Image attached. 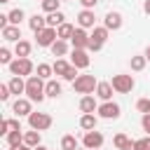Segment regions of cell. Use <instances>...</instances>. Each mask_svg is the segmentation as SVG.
I'll use <instances>...</instances> for the list:
<instances>
[{"instance_id":"cell-41","label":"cell","mask_w":150,"mask_h":150,"mask_svg":"<svg viewBox=\"0 0 150 150\" xmlns=\"http://www.w3.org/2000/svg\"><path fill=\"white\" fill-rule=\"evenodd\" d=\"M9 131H12V127H9V120H2V122H0V134H2V136H7Z\"/></svg>"},{"instance_id":"cell-15","label":"cell","mask_w":150,"mask_h":150,"mask_svg":"<svg viewBox=\"0 0 150 150\" xmlns=\"http://www.w3.org/2000/svg\"><path fill=\"white\" fill-rule=\"evenodd\" d=\"M96 110H98L96 96L87 94V96H82V98H80V112H82V115H89V112H96Z\"/></svg>"},{"instance_id":"cell-49","label":"cell","mask_w":150,"mask_h":150,"mask_svg":"<svg viewBox=\"0 0 150 150\" xmlns=\"http://www.w3.org/2000/svg\"><path fill=\"white\" fill-rule=\"evenodd\" d=\"M26 150H35V148H26Z\"/></svg>"},{"instance_id":"cell-44","label":"cell","mask_w":150,"mask_h":150,"mask_svg":"<svg viewBox=\"0 0 150 150\" xmlns=\"http://www.w3.org/2000/svg\"><path fill=\"white\" fill-rule=\"evenodd\" d=\"M143 12L150 16V0H143Z\"/></svg>"},{"instance_id":"cell-2","label":"cell","mask_w":150,"mask_h":150,"mask_svg":"<svg viewBox=\"0 0 150 150\" xmlns=\"http://www.w3.org/2000/svg\"><path fill=\"white\" fill-rule=\"evenodd\" d=\"M89 35L91 38H89V49L87 52H101L103 45H105V40H108V35H110V30L105 26H96V28H91Z\"/></svg>"},{"instance_id":"cell-48","label":"cell","mask_w":150,"mask_h":150,"mask_svg":"<svg viewBox=\"0 0 150 150\" xmlns=\"http://www.w3.org/2000/svg\"><path fill=\"white\" fill-rule=\"evenodd\" d=\"M35 150H49V148H45V145H38V148H35Z\"/></svg>"},{"instance_id":"cell-19","label":"cell","mask_w":150,"mask_h":150,"mask_svg":"<svg viewBox=\"0 0 150 150\" xmlns=\"http://www.w3.org/2000/svg\"><path fill=\"white\" fill-rule=\"evenodd\" d=\"M30 49H33V45H30L28 40H19V42L14 45V54H16V59H28V56H30Z\"/></svg>"},{"instance_id":"cell-30","label":"cell","mask_w":150,"mask_h":150,"mask_svg":"<svg viewBox=\"0 0 150 150\" xmlns=\"http://www.w3.org/2000/svg\"><path fill=\"white\" fill-rule=\"evenodd\" d=\"M5 141H7V145H9V148L21 145V143H23V131H9V134L5 136Z\"/></svg>"},{"instance_id":"cell-11","label":"cell","mask_w":150,"mask_h":150,"mask_svg":"<svg viewBox=\"0 0 150 150\" xmlns=\"http://www.w3.org/2000/svg\"><path fill=\"white\" fill-rule=\"evenodd\" d=\"M89 33L84 30V28H75V33H73V38H70V45H73V49H89Z\"/></svg>"},{"instance_id":"cell-51","label":"cell","mask_w":150,"mask_h":150,"mask_svg":"<svg viewBox=\"0 0 150 150\" xmlns=\"http://www.w3.org/2000/svg\"><path fill=\"white\" fill-rule=\"evenodd\" d=\"M0 2H9V0H0Z\"/></svg>"},{"instance_id":"cell-28","label":"cell","mask_w":150,"mask_h":150,"mask_svg":"<svg viewBox=\"0 0 150 150\" xmlns=\"http://www.w3.org/2000/svg\"><path fill=\"white\" fill-rule=\"evenodd\" d=\"M70 66H73V63H70V61H66V59H56V61L52 63V68H54V75H61V77L68 73V68H70Z\"/></svg>"},{"instance_id":"cell-20","label":"cell","mask_w":150,"mask_h":150,"mask_svg":"<svg viewBox=\"0 0 150 150\" xmlns=\"http://www.w3.org/2000/svg\"><path fill=\"white\" fill-rule=\"evenodd\" d=\"M7 84H9V91H12V94H16V96H19V94H26V80H23V77L12 75V80H9ZM19 98H21V96H19Z\"/></svg>"},{"instance_id":"cell-31","label":"cell","mask_w":150,"mask_h":150,"mask_svg":"<svg viewBox=\"0 0 150 150\" xmlns=\"http://www.w3.org/2000/svg\"><path fill=\"white\" fill-rule=\"evenodd\" d=\"M80 145H77V138L73 136V134H66L63 138H61V150H77Z\"/></svg>"},{"instance_id":"cell-9","label":"cell","mask_w":150,"mask_h":150,"mask_svg":"<svg viewBox=\"0 0 150 150\" xmlns=\"http://www.w3.org/2000/svg\"><path fill=\"white\" fill-rule=\"evenodd\" d=\"M70 63H73L77 70H84V68H89V63H91V59H89V52H87V49H73V52H70Z\"/></svg>"},{"instance_id":"cell-16","label":"cell","mask_w":150,"mask_h":150,"mask_svg":"<svg viewBox=\"0 0 150 150\" xmlns=\"http://www.w3.org/2000/svg\"><path fill=\"white\" fill-rule=\"evenodd\" d=\"M112 91H115V89H112V84H110V82H98V84H96V94H94V96H96V98H101V101L105 103V101H112Z\"/></svg>"},{"instance_id":"cell-26","label":"cell","mask_w":150,"mask_h":150,"mask_svg":"<svg viewBox=\"0 0 150 150\" xmlns=\"http://www.w3.org/2000/svg\"><path fill=\"white\" fill-rule=\"evenodd\" d=\"M129 66H131V70H134V73H141V70L148 66L145 54H136V56H131V59H129Z\"/></svg>"},{"instance_id":"cell-39","label":"cell","mask_w":150,"mask_h":150,"mask_svg":"<svg viewBox=\"0 0 150 150\" xmlns=\"http://www.w3.org/2000/svg\"><path fill=\"white\" fill-rule=\"evenodd\" d=\"M12 91H9V84H0V101H9Z\"/></svg>"},{"instance_id":"cell-27","label":"cell","mask_w":150,"mask_h":150,"mask_svg":"<svg viewBox=\"0 0 150 150\" xmlns=\"http://www.w3.org/2000/svg\"><path fill=\"white\" fill-rule=\"evenodd\" d=\"M23 143H26L28 148H38V145H40V131H35V129L23 131Z\"/></svg>"},{"instance_id":"cell-17","label":"cell","mask_w":150,"mask_h":150,"mask_svg":"<svg viewBox=\"0 0 150 150\" xmlns=\"http://www.w3.org/2000/svg\"><path fill=\"white\" fill-rule=\"evenodd\" d=\"M28 28L38 35L40 30H45V28H47V16H42V14H33V16L28 19Z\"/></svg>"},{"instance_id":"cell-14","label":"cell","mask_w":150,"mask_h":150,"mask_svg":"<svg viewBox=\"0 0 150 150\" xmlns=\"http://www.w3.org/2000/svg\"><path fill=\"white\" fill-rule=\"evenodd\" d=\"M122 23H124V19H122V14H120V12H108V14H105V19H103V26H105L108 30H120V28H122Z\"/></svg>"},{"instance_id":"cell-34","label":"cell","mask_w":150,"mask_h":150,"mask_svg":"<svg viewBox=\"0 0 150 150\" xmlns=\"http://www.w3.org/2000/svg\"><path fill=\"white\" fill-rule=\"evenodd\" d=\"M127 143H129V136H127V134H117V136L112 138V145H115L117 150H122Z\"/></svg>"},{"instance_id":"cell-32","label":"cell","mask_w":150,"mask_h":150,"mask_svg":"<svg viewBox=\"0 0 150 150\" xmlns=\"http://www.w3.org/2000/svg\"><path fill=\"white\" fill-rule=\"evenodd\" d=\"M7 16H9V23H12V26H19V23H21V21L26 19V14H23V9H21V7L12 9V12L7 14Z\"/></svg>"},{"instance_id":"cell-23","label":"cell","mask_w":150,"mask_h":150,"mask_svg":"<svg viewBox=\"0 0 150 150\" xmlns=\"http://www.w3.org/2000/svg\"><path fill=\"white\" fill-rule=\"evenodd\" d=\"M49 49H52V56H56V59H63V56L68 54V49H70V47H68V42H66V40H56V42H54Z\"/></svg>"},{"instance_id":"cell-36","label":"cell","mask_w":150,"mask_h":150,"mask_svg":"<svg viewBox=\"0 0 150 150\" xmlns=\"http://www.w3.org/2000/svg\"><path fill=\"white\" fill-rule=\"evenodd\" d=\"M136 110L143 112V115H148V110H150V98H138V101H136Z\"/></svg>"},{"instance_id":"cell-6","label":"cell","mask_w":150,"mask_h":150,"mask_svg":"<svg viewBox=\"0 0 150 150\" xmlns=\"http://www.w3.org/2000/svg\"><path fill=\"white\" fill-rule=\"evenodd\" d=\"M28 127L30 129H35V131H45V129H49L52 127V115L49 112H30L28 115Z\"/></svg>"},{"instance_id":"cell-38","label":"cell","mask_w":150,"mask_h":150,"mask_svg":"<svg viewBox=\"0 0 150 150\" xmlns=\"http://www.w3.org/2000/svg\"><path fill=\"white\" fill-rule=\"evenodd\" d=\"M77 77H80V75H77V68H75V66H70V68H68V73L63 75V80H68V82H75Z\"/></svg>"},{"instance_id":"cell-45","label":"cell","mask_w":150,"mask_h":150,"mask_svg":"<svg viewBox=\"0 0 150 150\" xmlns=\"http://www.w3.org/2000/svg\"><path fill=\"white\" fill-rule=\"evenodd\" d=\"M122 150H136V148H134V141H129V143H127V145H124Z\"/></svg>"},{"instance_id":"cell-46","label":"cell","mask_w":150,"mask_h":150,"mask_svg":"<svg viewBox=\"0 0 150 150\" xmlns=\"http://www.w3.org/2000/svg\"><path fill=\"white\" fill-rule=\"evenodd\" d=\"M26 148H28V145H26V143H21V145H14V148H9V150H26Z\"/></svg>"},{"instance_id":"cell-50","label":"cell","mask_w":150,"mask_h":150,"mask_svg":"<svg viewBox=\"0 0 150 150\" xmlns=\"http://www.w3.org/2000/svg\"><path fill=\"white\" fill-rule=\"evenodd\" d=\"M77 150H87V148H77Z\"/></svg>"},{"instance_id":"cell-42","label":"cell","mask_w":150,"mask_h":150,"mask_svg":"<svg viewBox=\"0 0 150 150\" xmlns=\"http://www.w3.org/2000/svg\"><path fill=\"white\" fill-rule=\"evenodd\" d=\"M80 2H82V9H94L98 0H80Z\"/></svg>"},{"instance_id":"cell-5","label":"cell","mask_w":150,"mask_h":150,"mask_svg":"<svg viewBox=\"0 0 150 150\" xmlns=\"http://www.w3.org/2000/svg\"><path fill=\"white\" fill-rule=\"evenodd\" d=\"M96 84H98V82H96L94 75H80V77L73 82V89H75L77 94H84V96H87V94H94V91H96Z\"/></svg>"},{"instance_id":"cell-52","label":"cell","mask_w":150,"mask_h":150,"mask_svg":"<svg viewBox=\"0 0 150 150\" xmlns=\"http://www.w3.org/2000/svg\"><path fill=\"white\" fill-rule=\"evenodd\" d=\"M61 2H66V0H61Z\"/></svg>"},{"instance_id":"cell-1","label":"cell","mask_w":150,"mask_h":150,"mask_svg":"<svg viewBox=\"0 0 150 150\" xmlns=\"http://www.w3.org/2000/svg\"><path fill=\"white\" fill-rule=\"evenodd\" d=\"M45 80L42 77H38V75H30V77H26V98L28 101H33V103H42L45 98H47V94H45Z\"/></svg>"},{"instance_id":"cell-33","label":"cell","mask_w":150,"mask_h":150,"mask_svg":"<svg viewBox=\"0 0 150 150\" xmlns=\"http://www.w3.org/2000/svg\"><path fill=\"white\" fill-rule=\"evenodd\" d=\"M40 5H42V12L52 14V12H59V7H61V0H42Z\"/></svg>"},{"instance_id":"cell-10","label":"cell","mask_w":150,"mask_h":150,"mask_svg":"<svg viewBox=\"0 0 150 150\" xmlns=\"http://www.w3.org/2000/svg\"><path fill=\"white\" fill-rule=\"evenodd\" d=\"M56 40H59V35H56V28H49V26L35 35V42H38V47H52Z\"/></svg>"},{"instance_id":"cell-55","label":"cell","mask_w":150,"mask_h":150,"mask_svg":"<svg viewBox=\"0 0 150 150\" xmlns=\"http://www.w3.org/2000/svg\"><path fill=\"white\" fill-rule=\"evenodd\" d=\"M40 2H42V0H40Z\"/></svg>"},{"instance_id":"cell-35","label":"cell","mask_w":150,"mask_h":150,"mask_svg":"<svg viewBox=\"0 0 150 150\" xmlns=\"http://www.w3.org/2000/svg\"><path fill=\"white\" fill-rule=\"evenodd\" d=\"M12 61H14V59H12V52H9L7 47H2V49H0V63H2V66H9Z\"/></svg>"},{"instance_id":"cell-47","label":"cell","mask_w":150,"mask_h":150,"mask_svg":"<svg viewBox=\"0 0 150 150\" xmlns=\"http://www.w3.org/2000/svg\"><path fill=\"white\" fill-rule=\"evenodd\" d=\"M143 54H145V59H148V61H150V45H148V47H145V52H143Z\"/></svg>"},{"instance_id":"cell-7","label":"cell","mask_w":150,"mask_h":150,"mask_svg":"<svg viewBox=\"0 0 150 150\" xmlns=\"http://www.w3.org/2000/svg\"><path fill=\"white\" fill-rule=\"evenodd\" d=\"M103 134L101 131H84V136H82V148H87V150H98V148H103Z\"/></svg>"},{"instance_id":"cell-24","label":"cell","mask_w":150,"mask_h":150,"mask_svg":"<svg viewBox=\"0 0 150 150\" xmlns=\"http://www.w3.org/2000/svg\"><path fill=\"white\" fill-rule=\"evenodd\" d=\"M61 23H66V14L59 9V12H52V14H47V26L49 28H59Z\"/></svg>"},{"instance_id":"cell-3","label":"cell","mask_w":150,"mask_h":150,"mask_svg":"<svg viewBox=\"0 0 150 150\" xmlns=\"http://www.w3.org/2000/svg\"><path fill=\"white\" fill-rule=\"evenodd\" d=\"M7 68H9V73L16 75V77H30L33 70H35V66H33L30 59H14Z\"/></svg>"},{"instance_id":"cell-29","label":"cell","mask_w":150,"mask_h":150,"mask_svg":"<svg viewBox=\"0 0 150 150\" xmlns=\"http://www.w3.org/2000/svg\"><path fill=\"white\" fill-rule=\"evenodd\" d=\"M35 73H38V77H42V80L47 82V80H52V75H54V68H52V63H38Z\"/></svg>"},{"instance_id":"cell-13","label":"cell","mask_w":150,"mask_h":150,"mask_svg":"<svg viewBox=\"0 0 150 150\" xmlns=\"http://www.w3.org/2000/svg\"><path fill=\"white\" fill-rule=\"evenodd\" d=\"M77 28H96V16H94V9H82L77 14Z\"/></svg>"},{"instance_id":"cell-8","label":"cell","mask_w":150,"mask_h":150,"mask_svg":"<svg viewBox=\"0 0 150 150\" xmlns=\"http://www.w3.org/2000/svg\"><path fill=\"white\" fill-rule=\"evenodd\" d=\"M98 117H103V120H117L120 115H122V108L115 103V101H105V103H101L98 105Z\"/></svg>"},{"instance_id":"cell-12","label":"cell","mask_w":150,"mask_h":150,"mask_svg":"<svg viewBox=\"0 0 150 150\" xmlns=\"http://www.w3.org/2000/svg\"><path fill=\"white\" fill-rule=\"evenodd\" d=\"M12 110H14L16 117H28V115L33 112V101H28V98H16V101L12 103Z\"/></svg>"},{"instance_id":"cell-40","label":"cell","mask_w":150,"mask_h":150,"mask_svg":"<svg viewBox=\"0 0 150 150\" xmlns=\"http://www.w3.org/2000/svg\"><path fill=\"white\" fill-rule=\"evenodd\" d=\"M141 127H143V131H145V134H148V136H150V112H148V115H143V117H141Z\"/></svg>"},{"instance_id":"cell-54","label":"cell","mask_w":150,"mask_h":150,"mask_svg":"<svg viewBox=\"0 0 150 150\" xmlns=\"http://www.w3.org/2000/svg\"><path fill=\"white\" fill-rule=\"evenodd\" d=\"M98 150H101V148H98Z\"/></svg>"},{"instance_id":"cell-18","label":"cell","mask_w":150,"mask_h":150,"mask_svg":"<svg viewBox=\"0 0 150 150\" xmlns=\"http://www.w3.org/2000/svg\"><path fill=\"white\" fill-rule=\"evenodd\" d=\"M0 33H2V40H5V42H19V40H21V28H19V26H12V23H9V26L2 28Z\"/></svg>"},{"instance_id":"cell-37","label":"cell","mask_w":150,"mask_h":150,"mask_svg":"<svg viewBox=\"0 0 150 150\" xmlns=\"http://www.w3.org/2000/svg\"><path fill=\"white\" fill-rule=\"evenodd\" d=\"M134 148H136V150H150V136H145V138H138V141H134Z\"/></svg>"},{"instance_id":"cell-21","label":"cell","mask_w":150,"mask_h":150,"mask_svg":"<svg viewBox=\"0 0 150 150\" xmlns=\"http://www.w3.org/2000/svg\"><path fill=\"white\" fill-rule=\"evenodd\" d=\"M61 91H63V87H61L59 80H47V84H45V94H47L49 98H59Z\"/></svg>"},{"instance_id":"cell-25","label":"cell","mask_w":150,"mask_h":150,"mask_svg":"<svg viewBox=\"0 0 150 150\" xmlns=\"http://www.w3.org/2000/svg\"><path fill=\"white\" fill-rule=\"evenodd\" d=\"M73 33H75V26H73V23H68V21H66V23H61V26L56 28V35H59V40H66V42L73 38Z\"/></svg>"},{"instance_id":"cell-53","label":"cell","mask_w":150,"mask_h":150,"mask_svg":"<svg viewBox=\"0 0 150 150\" xmlns=\"http://www.w3.org/2000/svg\"><path fill=\"white\" fill-rule=\"evenodd\" d=\"M148 112H150V110H148Z\"/></svg>"},{"instance_id":"cell-43","label":"cell","mask_w":150,"mask_h":150,"mask_svg":"<svg viewBox=\"0 0 150 150\" xmlns=\"http://www.w3.org/2000/svg\"><path fill=\"white\" fill-rule=\"evenodd\" d=\"M9 127H12V131H21V124H19V120H9Z\"/></svg>"},{"instance_id":"cell-4","label":"cell","mask_w":150,"mask_h":150,"mask_svg":"<svg viewBox=\"0 0 150 150\" xmlns=\"http://www.w3.org/2000/svg\"><path fill=\"white\" fill-rule=\"evenodd\" d=\"M110 84H112V89L117 91V94H129L134 87H136V80L131 77V75H124V73H117V75H112V80H110Z\"/></svg>"},{"instance_id":"cell-22","label":"cell","mask_w":150,"mask_h":150,"mask_svg":"<svg viewBox=\"0 0 150 150\" xmlns=\"http://www.w3.org/2000/svg\"><path fill=\"white\" fill-rule=\"evenodd\" d=\"M96 124H98V117H96L94 112H89V115H82V117H80V129H84V131H94V129H96Z\"/></svg>"}]
</instances>
